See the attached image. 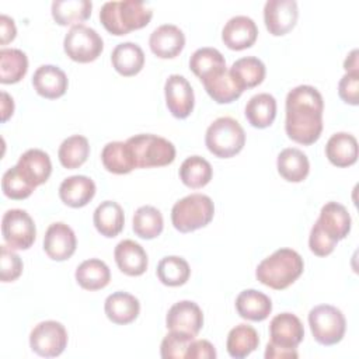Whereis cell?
<instances>
[{"label": "cell", "mask_w": 359, "mask_h": 359, "mask_svg": "<svg viewBox=\"0 0 359 359\" xmlns=\"http://www.w3.org/2000/svg\"><path fill=\"white\" fill-rule=\"evenodd\" d=\"M324 101L313 86H297L286 95L285 130L289 139L300 144H313L323 132Z\"/></svg>", "instance_id": "obj_1"}, {"label": "cell", "mask_w": 359, "mask_h": 359, "mask_svg": "<svg viewBox=\"0 0 359 359\" xmlns=\"http://www.w3.org/2000/svg\"><path fill=\"white\" fill-rule=\"evenodd\" d=\"M153 17V10L139 0L107 1L100 10V21L104 28L116 36L146 27Z\"/></svg>", "instance_id": "obj_2"}, {"label": "cell", "mask_w": 359, "mask_h": 359, "mask_svg": "<svg viewBox=\"0 0 359 359\" xmlns=\"http://www.w3.org/2000/svg\"><path fill=\"white\" fill-rule=\"evenodd\" d=\"M303 269L304 262L297 251L279 248L258 264L255 278L271 289L283 290L303 273Z\"/></svg>", "instance_id": "obj_3"}, {"label": "cell", "mask_w": 359, "mask_h": 359, "mask_svg": "<svg viewBox=\"0 0 359 359\" xmlns=\"http://www.w3.org/2000/svg\"><path fill=\"white\" fill-rule=\"evenodd\" d=\"M269 342L266 344V359H296V348L304 338L300 318L292 313L276 314L269 323Z\"/></svg>", "instance_id": "obj_4"}, {"label": "cell", "mask_w": 359, "mask_h": 359, "mask_svg": "<svg viewBox=\"0 0 359 359\" xmlns=\"http://www.w3.org/2000/svg\"><path fill=\"white\" fill-rule=\"evenodd\" d=\"M205 144L213 156L219 158H230L243 150L245 144V132L234 118L220 116L206 129Z\"/></svg>", "instance_id": "obj_5"}, {"label": "cell", "mask_w": 359, "mask_h": 359, "mask_svg": "<svg viewBox=\"0 0 359 359\" xmlns=\"http://www.w3.org/2000/svg\"><path fill=\"white\" fill-rule=\"evenodd\" d=\"M215 215L213 201L203 194H191L174 203L171 209L172 226L181 233L205 227Z\"/></svg>", "instance_id": "obj_6"}, {"label": "cell", "mask_w": 359, "mask_h": 359, "mask_svg": "<svg viewBox=\"0 0 359 359\" xmlns=\"http://www.w3.org/2000/svg\"><path fill=\"white\" fill-rule=\"evenodd\" d=\"M136 168H151L168 165L175 160V146L157 135L139 133L126 140Z\"/></svg>", "instance_id": "obj_7"}, {"label": "cell", "mask_w": 359, "mask_h": 359, "mask_svg": "<svg viewBox=\"0 0 359 359\" xmlns=\"http://www.w3.org/2000/svg\"><path fill=\"white\" fill-rule=\"evenodd\" d=\"M309 325L314 339L325 346L338 344L346 330L345 316L331 304H320L310 310Z\"/></svg>", "instance_id": "obj_8"}, {"label": "cell", "mask_w": 359, "mask_h": 359, "mask_svg": "<svg viewBox=\"0 0 359 359\" xmlns=\"http://www.w3.org/2000/svg\"><path fill=\"white\" fill-rule=\"evenodd\" d=\"M63 48L65 53L72 60L79 63H90L101 55L104 42L95 29L84 24H77L73 25L65 35Z\"/></svg>", "instance_id": "obj_9"}, {"label": "cell", "mask_w": 359, "mask_h": 359, "mask_svg": "<svg viewBox=\"0 0 359 359\" xmlns=\"http://www.w3.org/2000/svg\"><path fill=\"white\" fill-rule=\"evenodd\" d=\"M1 234L13 250H28L36 237L32 217L22 209H10L1 219Z\"/></svg>", "instance_id": "obj_10"}, {"label": "cell", "mask_w": 359, "mask_h": 359, "mask_svg": "<svg viewBox=\"0 0 359 359\" xmlns=\"http://www.w3.org/2000/svg\"><path fill=\"white\" fill-rule=\"evenodd\" d=\"M29 346L39 356H59L67 346V331L59 321H42L36 324L31 331Z\"/></svg>", "instance_id": "obj_11"}, {"label": "cell", "mask_w": 359, "mask_h": 359, "mask_svg": "<svg viewBox=\"0 0 359 359\" xmlns=\"http://www.w3.org/2000/svg\"><path fill=\"white\" fill-rule=\"evenodd\" d=\"M299 17L294 0H268L264 6V22L269 34L282 36L290 32Z\"/></svg>", "instance_id": "obj_12"}, {"label": "cell", "mask_w": 359, "mask_h": 359, "mask_svg": "<svg viewBox=\"0 0 359 359\" xmlns=\"http://www.w3.org/2000/svg\"><path fill=\"white\" fill-rule=\"evenodd\" d=\"M165 104L172 116L185 119L191 115L195 104L194 90L189 81L180 74H171L164 84Z\"/></svg>", "instance_id": "obj_13"}, {"label": "cell", "mask_w": 359, "mask_h": 359, "mask_svg": "<svg viewBox=\"0 0 359 359\" xmlns=\"http://www.w3.org/2000/svg\"><path fill=\"white\" fill-rule=\"evenodd\" d=\"M203 325L201 307L191 300H181L172 304L165 317V327L170 331L185 332L196 337Z\"/></svg>", "instance_id": "obj_14"}, {"label": "cell", "mask_w": 359, "mask_h": 359, "mask_svg": "<svg viewBox=\"0 0 359 359\" xmlns=\"http://www.w3.org/2000/svg\"><path fill=\"white\" fill-rule=\"evenodd\" d=\"M77 240L70 226L62 222L52 223L43 237V250L53 261H66L76 251Z\"/></svg>", "instance_id": "obj_15"}, {"label": "cell", "mask_w": 359, "mask_h": 359, "mask_svg": "<svg viewBox=\"0 0 359 359\" xmlns=\"http://www.w3.org/2000/svg\"><path fill=\"white\" fill-rule=\"evenodd\" d=\"M257 36V24L247 15L231 17L222 31V41L229 49L233 50H243L252 46Z\"/></svg>", "instance_id": "obj_16"}, {"label": "cell", "mask_w": 359, "mask_h": 359, "mask_svg": "<svg viewBox=\"0 0 359 359\" xmlns=\"http://www.w3.org/2000/svg\"><path fill=\"white\" fill-rule=\"evenodd\" d=\"M149 45L157 57L172 59L182 52L185 35L177 25L163 24L150 34Z\"/></svg>", "instance_id": "obj_17"}, {"label": "cell", "mask_w": 359, "mask_h": 359, "mask_svg": "<svg viewBox=\"0 0 359 359\" xmlns=\"http://www.w3.org/2000/svg\"><path fill=\"white\" fill-rule=\"evenodd\" d=\"M32 86L41 97L56 100L66 93L69 81L66 73L60 67L53 65H42L32 76Z\"/></svg>", "instance_id": "obj_18"}, {"label": "cell", "mask_w": 359, "mask_h": 359, "mask_svg": "<svg viewBox=\"0 0 359 359\" xmlns=\"http://www.w3.org/2000/svg\"><path fill=\"white\" fill-rule=\"evenodd\" d=\"M21 175L32 184L35 188L48 181L52 172V163L48 156L41 149H29L22 153L15 164Z\"/></svg>", "instance_id": "obj_19"}, {"label": "cell", "mask_w": 359, "mask_h": 359, "mask_svg": "<svg viewBox=\"0 0 359 359\" xmlns=\"http://www.w3.org/2000/svg\"><path fill=\"white\" fill-rule=\"evenodd\" d=\"M115 262L121 272L129 276H139L146 272L149 258L144 248L133 240H122L114 251Z\"/></svg>", "instance_id": "obj_20"}, {"label": "cell", "mask_w": 359, "mask_h": 359, "mask_svg": "<svg viewBox=\"0 0 359 359\" xmlns=\"http://www.w3.org/2000/svg\"><path fill=\"white\" fill-rule=\"evenodd\" d=\"M320 227L335 241L345 238L351 231V215L348 209L338 202H327L317 219Z\"/></svg>", "instance_id": "obj_21"}, {"label": "cell", "mask_w": 359, "mask_h": 359, "mask_svg": "<svg viewBox=\"0 0 359 359\" xmlns=\"http://www.w3.org/2000/svg\"><path fill=\"white\" fill-rule=\"evenodd\" d=\"M201 81L203 83L209 97L213 98V101L217 104H230L243 94V90L236 84L234 79L226 67L210 73Z\"/></svg>", "instance_id": "obj_22"}, {"label": "cell", "mask_w": 359, "mask_h": 359, "mask_svg": "<svg viewBox=\"0 0 359 359\" xmlns=\"http://www.w3.org/2000/svg\"><path fill=\"white\" fill-rule=\"evenodd\" d=\"M95 195V184L87 175H72L62 181L59 198L70 208L86 206Z\"/></svg>", "instance_id": "obj_23"}, {"label": "cell", "mask_w": 359, "mask_h": 359, "mask_svg": "<svg viewBox=\"0 0 359 359\" xmlns=\"http://www.w3.org/2000/svg\"><path fill=\"white\" fill-rule=\"evenodd\" d=\"M104 310L109 321L125 325L137 318L140 303L133 294L128 292H115L105 299Z\"/></svg>", "instance_id": "obj_24"}, {"label": "cell", "mask_w": 359, "mask_h": 359, "mask_svg": "<svg viewBox=\"0 0 359 359\" xmlns=\"http://www.w3.org/2000/svg\"><path fill=\"white\" fill-rule=\"evenodd\" d=\"M325 156L337 167H349L358 160V140L346 132L334 133L325 144Z\"/></svg>", "instance_id": "obj_25"}, {"label": "cell", "mask_w": 359, "mask_h": 359, "mask_svg": "<svg viewBox=\"0 0 359 359\" xmlns=\"http://www.w3.org/2000/svg\"><path fill=\"white\" fill-rule=\"evenodd\" d=\"M236 310L240 317L250 321H264L272 311L271 299L255 289H245L236 299Z\"/></svg>", "instance_id": "obj_26"}, {"label": "cell", "mask_w": 359, "mask_h": 359, "mask_svg": "<svg viewBox=\"0 0 359 359\" xmlns=\"http://www.w3.org/2000/svg\"><path fill=\"white\" fill-rule=\"evenodd\" d=\"M93 222L97 231L108 238L118 236L125 224L123 209L115 201L101 202L93 215Z\"/></svg>", "instance_id": "obj_27"}, {"label": "cell", "mask_w": 359, "mask_h": 359, "mask_svg": "<svg viewBox=\"0 0 359 359\" xmlns=\"http://www.w3.org/2000/svg\"><path fill=\"white\" fill-rule=\"evenodd\" d=\"M111 62L114 69L125 77H130L137 74L144 65V53L143 49L135 42H122L118 43L112 53Z\"/></svg>", "instance_id": "obj_28"}, {"label": "cell", "mask_w": 359, "mask_h": 359, "mask_svg": "<svg viewBox=\"0 0 359 359\" xmlns=\"http://www.w3.org/2000/svg\"><path fill=\"white\" fill-rule=\"evenodd\" d=\"M276 167L280 177L289 182H302L310 171L307 156L296 147L283 149L278 154Z\"/></svg>", "instance_id": "obj_29"}, {"label": "cell", "mask_w": 359, "mask_h": 359, "mask_svg": "<svg viewBox=\"0 0 359 359\" xmlns=\"http://www.w3.org/2000/svg\"><path fill=\"white\" fill-rule=\"evenodd\" d=\"M244 114L251 126L258 129L268 128L276 118V100L268 93L255 94L248 100Z\"/></svg>", "instance_id": "obj_30"}, {"label": "cell", "mask_w": 359, "mask_h": 359, "mask_svg": "<svg viewBox=\"0 0 359 359\" xmlns=\"http://www.w3.org/2000/svg\"><path fill=\"white\" fill-rule=\"evenodd\" d=\"M236 84L244 91L257 87L265 79V65L255 56H245L237 59L229 69Z\"/></svg>", "instance_id": "obj_31"}, {"label": "cell", "mask_w": 359, "mask_h": 359, "mask_svg": "<svg viewBox=\"0 0 359 359\" xmlns=\"http://www.w3.org/2000/svg\"><path fill=\"white\" fill-rule=\"evenodd\" d=\"M76 280L86 290L104 289L111 280V271L108 265L98 259L90 258L83 261L76 269Z\"/></svg>", "instance_id": "obj_32"}, {"label": "cell", "mask_w": 359, "mask_h": 359, "mask_svg": "<svg viewBox=\"0 0 359 359\" xmlns=\"http://www.w3.org/2000/svg\"><path fill=\"white\" fill-rule=\"evenodd\" d=\"M101 161L112 174H128L136 168L133 154L126 142H109L101 151Z\"/></svg>", "instance_id": "obj_33"}, {"label": "cell", "mask_w": 359, "mask_h": 359, "mask_svg": "<svg viewBox=\"0 0 359 359\" xmlns=\"http://www.w3.org/2000/svg\"><path fill=\"white\" fill-rule=\"evenodd\" d=\"M259 337L254 327L248 324H238L230 330L226 341L227 352L231 358L243 359L258 348Z\"/></svg>", "instance_id": "obj_34"}, {"label": "cell", "mask_w": 359, "mask_h": 359, "mask_svg": "<svg viewBox=\"0 0 359 359\" xmlns=\"http://www.w3.org/2000/svg\"><path fill=\"white\" fill-rule=\"evenodd\" d=\"M52 17L59 25L79 24L90 18L93 3L88 0H55L52 3Z\"/></svg>", "instance_id": "obj_35"}, {"label": "cell", "mask_w": 359, "mask_h": 359, "mask_svg": "<svg viewBox=\"0 0 359 359\" xmlns=\"http://www.w3.org/2000/svg\"><path fill=\"white\" fill-rule=\"evenodd\" d=\"M212 165L201 156H191L185 158L180 167V178L184 185L192 189L208 185L212 180Z\"/></svg>", "instance_id": "obj_36"}, {"label": "cell", "mask_w": 359, "mask_h": 359, "mask_svg": "<svg viewBox=\"0 0 359 359\" xmlns=\"http://www.w3.org/2000/svg\"><path fill=\"white\" fill-rule=\"evenodd\" d=\"M28 70L27 55L20 49L3 48L0 50V81L3 84L18 83Z\"/></svg>", "instance_id": "obj_37"}, {"label": "cell", "mask_w": 359, "mask_h": 359, "mask_svg": "<svg viewBox=\"0 0 359 359\" xmlns=\"http://www.w3.org/2000/svg\"><path fill=\"white\" fill-rule=\"evenodd\" d=\"M90 154V144L87 137L81 135H73L62 142L57 150L60 164L67 170H74L87 161Z\"/></svg>", "instance_id": "obj_38"}, {"label": "cell", "mask_w": 359, "mask_h": 359, "mask_svg": "<svg viewBox=\"0 0 359 359\" xmlns=\"http://www.w3.org/2000/svg\"><path fill=\"white\" fill-rule=\"evenodd\" d=\"M164 220L161 212L150 205L140 206L133 215V231L137 237L144 240L156 238L161 234Z\"/></svg>", "instance_id": "obj_39"}, {"label": "cell", "mask_w": 359, "mask_h": 359, "mask_svg": "<svg viewBox=\"0 0 359 359\" xmlns=\"http://www.w3.org/2000/svg\"><path fill=\"white\" fill-rule=\"evenodd\" d=\"M157 278L165 286H181L184 285L191 275V268L182 257L170 255L160 259L157 264Z\"/></svg>", "instance_id": "obj_40"}, {"label": "cell", "mask_w": 359, "mask_h": 359, "mask_svg": "<svg viewBox=\"0 0 359 359\" xmlns=\"http://www.w3.org/2000/svg\"><path fill=\"white\" fill-rule=\"evenodd\" d=\"M222 67H226V60L216 48H199L192 53L189 59V69L201 80Z\"/></svg>", "instance_id": "obj_41"}, {"label": "cell", "mask_w": 359, "mask_h": 359, "mask_svg": "<svg viewBox=\"0 0 359 359\" xmlns=\"http://www.w3.org/2000/svg\"><path fill=\"white\" fill-rule=\"evenodd\" d=\"M1 189L3 194L10 198V199H25L28 198L35 187L32 184H29L18 171L17 165L8 168L4 174H3V180H1Z\"/></svg>", "instance_id": "obj_42"}, {"label": "cell", "mask_w": 359, "mask_h": 359, "mask_svg": "<svg viewBox=\"0 0 359 359\" xmlns=\"http://www.w3.org/2000/svg\"><path fill=\"white\" fill-rule=\"evenodd\" d=\"M195 339L194 335L170 331L161 341L160 345V355L164 359H182L187 358V351L189 344Z\"/></svg>", "instance_id": "obj_43"}, {"label": "cell", "mask_w": 359, "mask_h": 359, "mask_svg": "<svg viewBox=\"0 0 359 359\" xmlns=\"http://www.w3.org/2000/svg\"><path fill=\"white\" fill-rule=\"evenodd\" d=\"M22 272V261L18 254L13 251L8 245H1L0 257V278L1 282H13Z\"/></svg>", "instance_id": "obj_44"}, {"label": "cell", "mask_w": 359, "mask_h": 359, "mask_svg": "<svg viewBox=\"0 0 359 359\" xmlns=\"http://www.w3.org/2000/svg\"><path fill=\"white\" fill-rule=\"evenodd\" d=\"M337 243L338 241L331 238L320 227V224L317 222L314 223V226L311 227V231H310V237H309V247L313 254H316L318 257H327L334 251Z\"/></svg>", "instance_id": "obj_45"}, {"label": "cell", "mask_w": 359, "mask_h": 359, "mask_svg": "<svg viewBox=\"0 0 359 359\" xmlns=\"http://www.w3.org/2000/svg\"><path fill=\"white\" fill-rule=\"evenodd\" d=\"M338 94L341 100L349 105L359 104V72L345 73L338 83Z\"/></svg>", "instance_id": "obj_46"}, {"label": "cell", "mask_w": 359, "mask_h": 359, "mask_svg": "<svg viewBox=\"0 0 359 359\" xmlns=\"http://www.w3.org/2000/svg\"><path fill=\"white\" fill-rule=\"evenodd\" d=\"M187 358L189 359H215L216 349L215 346L206 339H192L188 346Z\"/></svg>", "instance_id": "obj_47"}, {"label": "cell", "mask_w": 359, "mask_h": 359, "mask_svg": "<svg viewBox=\"0 0 359 359\" xmlns=\"http://www.w3.org/2000/svg\"><path fill=\"white\" fill-rule=\"evenodd\" d=\"M17 29H15V24L14 20L10 18L6 14L0 15V42L1 45H7L10 41H13L15 38Z\"/></svg>", "instance_id": "obj_48"}, {"label": "cell", "mask_w": 359, "mask_h": 359, "mask_svg": "<svg viewBox=\"0 0 359 359\" xmlns=\"http://www.w3.org/2000/svg\"><path fill=\"white\" fill-rule=\"evenodd\" d=\"M14 112V102L13 98L6 93L1 91V121L6 122Z\"/></svg>", "instance_id": "obj_49"}, {"label": "cell", "mask_w": 359, "mask_h": 359, "mask_svg": "<svg viewBox=\"0 0 359 359\" xmlns=\"http://www.w3.org/2000/svg\"><path fill=\"white\" fill-rule=\"evenodd\" d=\"M358 49H353L348 57L344 62V69L346 70V73H353V72H359V63H358Z\"/></svg>", "instance_id": "obj_50"}]
</instances>
